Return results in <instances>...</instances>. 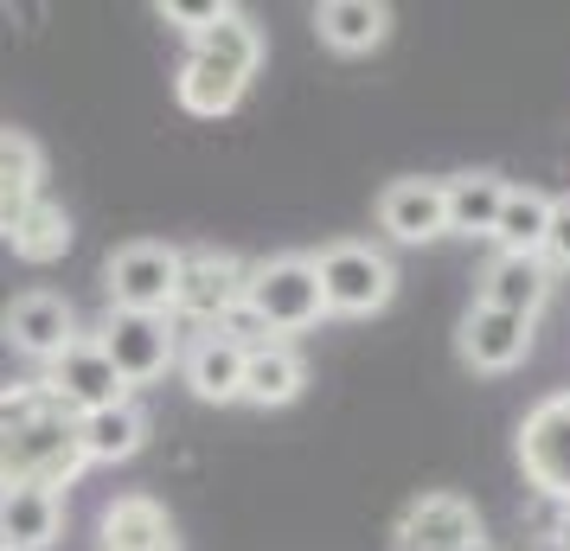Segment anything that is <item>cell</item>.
I'll return each instance as SVG.
<instances>
[{"instance_id": "1", "label": "cell", "mask_w": 570, "mask_h": 551, "mask_svg": "<svg viewBox=\"0 0 570 551\" xmlns=\"http://www.w3.org/2000/svg\"><path fill=\"white\" fill-rule=\"evenodd\" d=\"M90 469L78 443V417L39 378L0 385V488H71Z\"/></svg>"}, {"instance_id": "2", "label": "cell", "mask_w": 570, "mask_h": 551, "mask_svg": "<svg viewBox=\"0 0 570 551\" xmlns=\"http://www.w3.org/2000/svg\"><path fill=\"white\" fill-rule=\"evenodd\" d=\"M263 71V27L244 13V7H225L193 46H186L180 71H174V97H180L186 116L199 122H218L244 104L250 78Z\"/></svg>"}, {"instance_id": "3", "label": "cell", "mask_w": 570, "mask_h": 551, "mask_svg": "<svg viewBox=\"0 0 570 551\" xmlns=\"http://www.w3.org/2000/svg\"><path fill=\"white\" fill-rule=\"evenodd\" d=\"M244 315L257 321L263 341H288V334H308L327 321V302H321V276H314V257H263L250 263L244 276Z\"/></svg>"}, {"instance_id": "4", "label": "cell", "mask_w": 570, "mask_h": 551, "mask_svg": "<svg viewBox=\"0 0 570 551\" xmlns=\"http://www.w3.org/2000/svg\"><path fill=\"white\" fill-rule=\"evenodd\" d=\"M314 276H321V302H327V315H385L391 295H397V263L379 250V244H365V237H340L327 244L321 257H314Z\"/></svg>"}, {"instance_id": "5", "label": "cell", "mask_w": 570, "mask_h": 551, "mask_svg": "<svg viewBox=\"0 0 570 551\" xmlns=\"http://www.w3.org/2000/svg\"><path fill=\"white\" fill-rule=\"evenodd\" d=\"M244 276H250V263L237 257V250H218V244H193L180 250V283H174V327H193V334H206V327H225V321L244 308Z\"/></svg>"}, {"instance_id": "6", "label": "cell", "mask_w": 570, "mask_h": 551, "mask_svg": "<svg viewBox=\"0 0 570 551\" xmlns=\"http://www.w3.org/2000/svg\"><path fill=\"white\" fill-rule=\"evenodd\" d=\"M97 346H104V360L116 366L122 392H135V385H155V378L174 372V360H180V327H174V315L109 308L104 327H97Z\"/></svg>"}, {"instance_id": "7", "label": "cell", "mask_w": 570, "mask_h": 551, "mask_svg": "<svg viewBox=\"0 0 570 551\" xmlns=\"http://www.w3.org/2000/svg\"><path fill=\"white\" fill-rule=\"evenodd\" d=\"M513 455H519V474L539 488L544 506H570V392L539 397L519 417Z\"/></svg>"}, {"instance_id": "8", "label": "cell", "mask_w": 570, "mask_h": 551, "mask_svg": "<svg viewBox=\"0 0 570 551\" xmlns=\"http://www.w3.org/2000/svg\"><path fill=\"white\" fill-rule=\"evenodd\" d=\"M174 283H180V244L135 237L104 263L109 308H129V315H174Z\"/></svg>"}, {"instance_id": "9", "label": "cell", "mask_w": 570, "mask_h": 551, "mask_svg": "<svg viewBox=\"0 0 570 551\" xmlns=\"http://www.w3.org/2000/svg\"><path fill=\"white\" fill-rule=\"evenodd\" d=\"M78 334H83V321L58 289H27V295H13V302L0 308V341L13 346L20 360H32L39 372L52 366Z\"/></svg>"}, {"instance_id": "10", "label": "cell", "mask_w": 570, "mask_h": 551, "mask_svg": "<svg viewBox=\"0 0 570 551\" xmlns=\"http://www.w3.org/2000/svg\"><path fill=\"white\" fill-rule=\"evenodd\" d=\"M488 532H481V513H474V500L455 494V488H430V494H416L397 525H391V545L397 551H468L481 545Z\"/></svg>"}, {"instance_id": "11", "label": "cell", "mask_w": 570, "mask_h": 551, "mask_svg": "<svg viewBox=\"0 0 570 551\" xmlns=\"http://www.w3.org/2000/svg\"><path fill=\"white\" fill-rule=\"evenodd\" d=\"M39 385L71 411V417H90V411H104V404H122V378H116V366L104 360V346H97V334H78V341L58 353L52 366L39 372Z\"/></svg>"}, {"instance_id": "12", "label": "cell", "mask_w": 570, "mask_h": 551, "mask_svg": "<svg viewBox=\"0 0 570 551\" xmlns=\"http://www.w3.org/2000/svg\"><path fill=\"white\" fill-rule=\"evenodd\" d=\"M455 353H462L468 372H488V378H500V372H513L519 360L532 353V321L468 302L462 327H455Z\"/></svg>"}, {"instance_id": "13", "label": "cell", "mask_w": 570, "mask_h": 551, "mask_svg": "<svg viewBox=\"0 0 570 551\" xmlns=\"http://www.w3.org/2000/svg\"><path fill=\"white\" fill-rule=\"evenodd\" d=\"M174 372H180V385L199 397V404H237V392H244V346H237L232 334L206 327V334L180 341Z\"/></svg>"}, {"instance_id": "14", "label": "cell", "mask_w": 570, "mask_h": 551, "mask_svg": "<svg viewBox=\"0 0 570 551\" xmlns=\"http://www.w3.org/2000/svg\"><path fill=\"white\" fill-rule=\"evenodd\" d=\"M97 551H180V525L155 494H116L97 520Z\"/></svg>"}, {"instance_id": "15", "label": "cell", "mask_w": 570, "mask_h": 551, "mask_svg": "<svg viewBox=\"0 0 570 551\" xmlns=\"http://www.w3.org/2000/svg\"><path fill=\"white\" fill-rule=\"evenodd\" d=\"M308 392V360L295 341H257L244 346V392L237 404H257V411H283Z\"/></svg>"}, {"instance_id": "16", "label": "cell", "mask_w": 570, "mask_h": 551, "mask_svg": "<svg viewBox=\"0 0 570 551\" xmlns=\"http://www.w3.org/2000/svg\"><path fill=\"white\" fill-rule=\"evenodd\" d=\"M474 302L481 308H500V315L539 321L544 302H551V263L544 257H493L474 283Z\"/></svg>"}, {"instance_id": "17", "label": "cell", "mask_w": 570, "mask_h": 551, "mask_svg": "<svg viewBox=\"0 0 570 551\" xmlns=\"http://www.w3.org/2000/svg\"><path fill=\"white\" fill-rule=\"evenodd\" d=\"M379 232L391 244H430V237H449L442 232V180L430 174H404L379 193Z\"/></svg>"}, {"instance_id": "18", "label": "cell", "mask_w": 570, "mask_h": 551, "mask_svg": "<svg viewBox=\"0 0 570 551\" xmlns=\"http://www.w3.org/2000/svg\"><path fill=\"white\" fill-rule=\"evenodd\" d=\"M46 199V155L20 129H0V244L20 232V218Z\"/></svg>"}, {"instance_id": "19", "label": "cell", "mask_w": 570, "mask_h": 551, "mask_svg": "<svg viewBox=\"0 0 570 551\" xmlns=\"http://www.w3.org/2000/svg\"><path fill=\"white\" fill-rule=\"evenodd\" d=\"M65 532L58 488H0V545L7 551H52Z\"/></svg>"}, {"instance_id": "20", "label": "cell", "mask_w": 570, "mask_h": 551, "mask_svg": "<svg viewBox=\"0 0 570 551\" xmlns=\"http://www.w3.org/2000/svg\"><path fill=\"white\" fill-rule=\"evenodd\" d=\"M507 186L493 167H468V174H449L442 180V232L455 237H493V218H500V199Z\"/></svg>"}, {"instance_id": "21", "label": "cell", "mask_w": 570, "mask_h": 551, "mask_svg": "<svg viewBox=\"0 0 570 551\" xmlns=\"http://www.w3.org/2000/svg\"><path fill=\"white\" fill-rule=\"evenodd\" d=\"M314 32H321V46L340 52V58L379 52L391 39V7L385 0H321V7H314Z\"/></svg>"}, {"instance_id": "22", "label": "cell", "mask_w": 570, "mask_h": 551, "mask_svg": "<svg viewBox=\"0 0 570 551\" xmlns=\"http://www.w3.org/2000/svg\"><path fill=\"white\" fill-rule=\"evenodd\" d=\"M78 443H83V462H129V455L148 449V411L135 397L104 404V411L78 417Z\"/></svg>"}, {"instance_id": "23", "label": "cell", "mask_w": 570, "mask_h": 551, "mask_svg": "<svg viewBox=\"0 0 570 551\" xmlns=\"http://www.w3.org/2000/svg\"><path fill=\"white\" fill-rule=\"evenodd\" d=\"M544 232H551V193L539 186H507L500 218H493V257H539Z\"/></svg>"}, {"instance_id": "24", "label": "cell", "mask_w": 570, "mask_h": 551, "mask_svg": "<svg viewBox=\"0 0 570 551\" xmlns=\"http://www.w3.org/2000/svg\"><path fill=\"white\" fill-rule=\"evenodd\" d=\"M13 244V257L32 263V269H46V263L71 257V244H78V225H71V211L58 206V199H39V206L20 218V232L7 237Z\"/></svg>"}, {"instance_id": "25", "label": "cell", "mask_w": 570, "mask_h": 551, "mask_svg": "<svg viewBox=\"0 0 570 551\" xmlns=\"http://www.w3.org/2000/svg\"><path fill=\"white\" fill-rule=\"evenodd\" d=\"M155 13L167 20V27H180L186 39H199V32H206L218 13H225V0H160Z\"/></svg>"}, {"instance_id": "26", "label": "cell", "mask_w": 570, "mask_h": 551, "mask_svg": "<svg viewBox=\"0 0 570 551\" xmlns=\"http://www.w3.org/2000/svg\"><path fill=\"white\" fill-rule=\"evenodd\" d=\"M544 263H551V276L558 269H570V193L564 199H551V232H544Z\"/></svg>"}, {"instance_id": "27", "label": "cell", "mask_w": 570, "mask_h": 551, "mask_svg": "<svg viewBox=\"0 0 570 551\" xmlns=\"http://www.w3.org/2000/svg\"><path fill=\"white\" fill-rule=\"evenodd\" d=\"M468 551H493V545H488V539H481V545H468Z\"/></svg>"}, {"instance_id": "28", "label": "cell", "mask_w": 570, "mask_h": 551, "mask_svg": "<svg viewBox=\"0 0 570 551\" xmlns=\"http://www.w3.org/2000/svg\"><path fill=\"white\" fill-rule=\"evenodd\" d=\"M0 551H7V545H0Z\"/></svg>"}]
</instances>
